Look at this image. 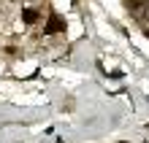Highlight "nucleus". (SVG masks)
Segmentation results:
<instances>
[{
	"label": "nucleus",
	"mask_w": 149,
	"mask_h": 143,
	"mask_svg": "<svg viewBox=\"0 0 149 143\" xmlns=\"http://www.w3.org/2000/svg\"><path fill=\"white\" fill-rule=\"evenodd\" d=\"M43 32H46V35L65 32V19H63V16H49V22H46V27H43Z\"/></svg>",
	"instance_id": "1"
},
{
	"label": "nucleus",
	"mask_w": 149,
	"mask_h": 143,
	"mask_svg": "<svg viewBox=\"0 0 149 143\" xmlns=\"http://www.w3.org/2000/svg\"><path fill=\"white\" fill-rule=\"evenodd\" d=\"M38 16H41V14L36 11V8H24V11H22V22H24V24H36Z\"/></svg>",
	"instance_id": "2"
}]
</instances>
